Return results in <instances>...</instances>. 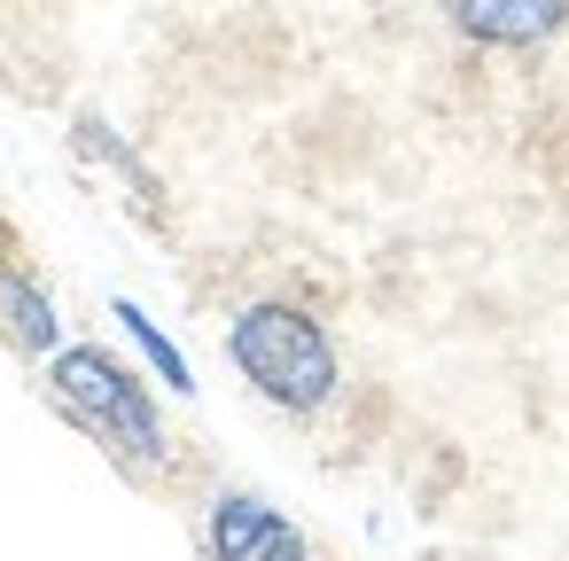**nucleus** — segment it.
I'll return each instance as SVG.
<instances>
[{"label":"nucleus","mask_w":569,"mask_h":561,"mask_svg":"<svg viewBox=\"0 0 569 561\" xmlns=\"http://www.w3.org/2000/svg\"><path fill=\"white\" fill-rule=\"evenodd\" d=\"M227 359L273 413H297V421L336 405V390H343V351H336L328 320L297 297H250L227 320Z\"/></svg>","instance_id":"f257e3e1"},{"label":"nucleus","mask_w":569,"mask_h":561,"mask_svg":"<svg viewBox=\"0 0 569 561\" xmlns=\"http://www.w3.org/2000/svg\"><path fill=\"white\" fill-rule=\"evenodd\" d=\"M48 398H56V413L79 421L118 468H133V475H164V468H172V429H164L157 390H149L126 359H110L102 343H63V351L48 359Z\"/></svg>","instance_id":"f03ea898"},{"label":"nucleus","mask_w":569,"mask_h":561,"mask_svg":"<svg viewBox=\"0 0 569 561\" xmlns=\"http://www.w3.org/2000/svg\"><path fill=\"white\" fill-rule=\"evenodd\" d=\"M203 561H320V545L266 491H219L203 507Z\"/></svg>","instance_id":"7ed1b4c3"},{"label":"nucleus","mask_w":569,"mask_h":561,"mask_svg":"<svg viewBox=\"0 0 569 561\" xmlns=\"http://www.w3.org/2000/svg\"><path fill=\"white\" fill-rule=\"evenodd\" d=\"M437 17L468 40V48H499V56H538L569 32V0H437Z\"/></svg>","instance_id":"20e7f679"},{"label":"nucleus","mask_w":569,"mask_h":561,"mask_svg":"<svg viewBox=\"0 0 569 561\" xmlns=\"http://www.w3.org/2000/svg\"><path fill=\"white\" fill-rule=\"evenodd\" d=\"M0 335H9L24 359H56L63 351V312L40 289V273L17 266V258H0Z\"/></svg>","instance_id":"39448f33"},{"label":"nucleus","mask_w":569,"mask_h":561,"mask_svg":"<svg viewBox=\"0 0 569 561\" xmlns=\"http://www.w3.org/2000/svg\"><path fill=\"white\" fill-rule=\"evenodd\" d=\"M110 320H118V328H126V335L141 343V359H149V367L164 374V390L196 398V367H188V351H180V343H172V335H164V328H157V320H149V312H141L133 297H110Z\"/></svg>","instance_id":"423d86ee"}]
</instances>
